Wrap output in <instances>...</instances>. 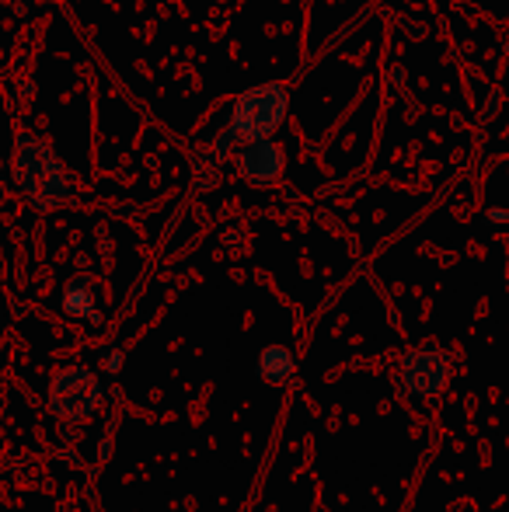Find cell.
I'll return each instance as SVG.
<instances>
[{"label": "cell", "mask_w": 509, "mask_h": 512, "mask_svg": "<svg viewBox=\"0 0 509 512\" xmlns=\"http://www.w3.org/2000/svg\"><path fill=\"white\" fill-rule=\"evenodd\" d=\"M14 168H18L21 192H28V199L39 209L60 206L70 199V182H67V175H63L60 161L49 154V147H42L32 136H21L18 140Z\"/></svg>", "instance_id": "cell-1"}, {"label": "cell", "mask_w": 509, "mask_h": 512, "mask_svg": "<svg viewBox=\"0 0 509 512\" xmlns=\"http://www.w3.org/2000/svg\"><path fill=\"white\" fill-rule=\"evenodd\" d=\"M286 108H290V98H286L283 84H258V88H248L245 95L234 102L231 108V129L241 136V143L252 140H265L272 136L286 119Z\"/></svg>", "instance_id": "cell-2"}, {"label": "cell", "mask_w": 509, "mask_h": 512, "mask_svg": "<svg viewBox=\"0 0 509 512\" xmlns=\"http://www.w3.org/2000/svg\"><path fill=\"white\" fill-rule=\"evenodd\" d=\"M102 401V384L84 366H70L49 387V405L63 418H88Z\"/></svg>", "instance_id": "cell-3"}, {"label": "cell", "mask_w": 509, "mask_h": 512, "mask_svg": "<svg viewBox=\"0 0 509 512\" xmlns=\"http://www.w3.org/2000/svg\"><path fill=\"white\" fill-rule=\"evenodd\" d=\"M447 370V356L436 345H419L401 359L398 380L412 398H436L447 384Z\"/></svg>", "instance_id": "cell-4"}, {"label": "cell", "mask_w": 509, "mask_h": 512, "mask_svg": "<svg viewBox=\"0 0 509 512\" xmlns=\"http://www.w3.org/2000/svg\"><path fill=\"white\" fill-rule=\"evenodd\" d=\"M238 175L252 185H272L283 175V147L265 140H252L238 147Z\"/></svg>", "instance_id": "cell-5"}, {"label": "cell", "mask_w": 509, "mask_h": 512, "mask_svg": "<svg viewBox=\"0 0 509 512\" xmlns=\"http://www.w3.org/2000/svg\"><path fill=\"white\" fill-rule=\"evenodd\" d=\"M255 370L269 387H286L297 377V359H293V352L286 349V345H265V349L258 352Z\"/></svg>", "instance_id": "cell-6"}, {"label": "cell", "mask_w": 509, "mask_h": 512, "mask_svg": "<svg viewBox=\"0 0 509 512\" xmlns=\"http://www.w3.org/2000/svg\"><path fill=\"white\" fill-rule=\"evenodd\" d=\"M63 310L70 317H81V321H95L98 310H95V290H91V279L88 276H77L67 283L63 290Z\"/></svg>", "instance_id": "cell-7"}, {"label": "cell", "mask_w": 509, "mask_h": 512, "mask_svg": "<svg viewBox=\"0 0 509 512\" xmlns=\"http://www.w3.org/2000/svg\"><path fill=\"white\" fill-rule=\"evenodd\" d=\"M238 147H241V136L234 133L231 122H227V126L220 129L217 136H213V147L210 150H213V157H217V161H227V157L238 154Z\"/></svg>", "instance_id": "cell-8"}, {"label": "cell", "mask_w": 509, "mask_h": 512, "mask_svg": "<svg viewBox=\"0 0 509 512\" xmlns=\"http://www.w3.org/2000/svg\"><path fill=\"white\" fill-rule=\"evenodd\" d=\"M485 220H489V223H509V213H506V209H489V213H485Z\"/></svg>", "instance_id": "cell-9"}, {"label": "cell", "mask_w": 509, "mask_h": 512, "mask_svg": "<svg viewBox=\"0 0 509 512\" xmlns=\"http://www.w3.org/2000/svg\"><path fill=\"white\" fill-rule=\"evenodd\" d=\"M119 363H123V356L116 352V356H109V363H105V366H109V370H119Z\"/></svg>", "instance_id": "cell-10"}]
</instances>
